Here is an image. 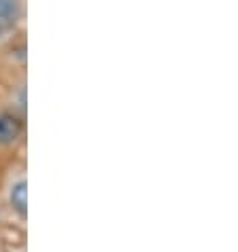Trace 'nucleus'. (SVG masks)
Wrapping results in <instances>:
<instances>
[{
	"instance_id": "obj_3",
	"label": "nucleus",
	"mask_w": 238,
	"mask_h": 252,
	"mask_svg": "<svg viewBox=\"0 0 238 252\" xmlns=\"http://www.w3.org/2000/svg\"><path fill=\"white\" fill-rule=\"evenodd\" d=\"M17 13H19V6L15 2H11V0H0V22H6V24L15 22Z\"/></svg>"
},
{
	"instance_id": "obj_1",
	"label": "nucleus",
	"mask_w": 238,
	"mask_h": 252,
	"mask_svg": "<svg viewBox=\"0 0 238 252\" xmlns=\"http://www.w3.org/2000/svg\"><path fill=\"white\" fill-rule=\"evenodd\" d=\"M22 134V123L13 115H0V144L13 142Z\"/></svg>"
},
{
	"instance_id": "obj_2",
	"label": "nucleus",
	"mask_w": 238,
	"mask_h": 252,
	"mask_svg": "<svg viewBox=\"0 0 238 252\" xmlns=\"http://www.w3.org/2000/svg\"><path fill=\"white\" fill-rule=\"evenodd\" d=\"M26 193H28V189H26V180H19V183L11 189V204H13V208H15L22 216H26V206H28Z\"/></svg>"
}]
</instances>
